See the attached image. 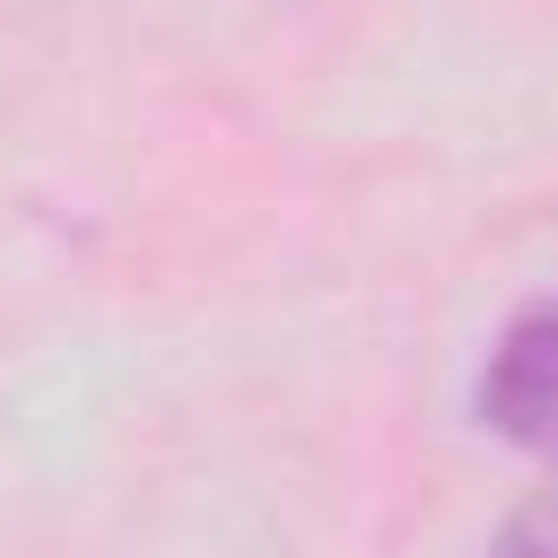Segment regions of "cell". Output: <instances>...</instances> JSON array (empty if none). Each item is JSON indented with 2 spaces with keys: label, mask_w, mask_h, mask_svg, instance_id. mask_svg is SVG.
<instances>
[{
  "label": "cell",
  "mask_w": 558,
  "mask_h": 558,
  "mask_svg": "<svg viewBox=\"0 0 558 558\" xmlns=\"http://www.w3.org/2000/svg\"><path fill=\"white\" fill-rule=\"evenodd\" d=\"M471 401H480V427L558 462V305H532L497 331Z\"/></svg>",
  "instance_id": "cell-1"
},
{
  "label": "cell",
  "mask_w": 558,
  "mask_h": 558,
  "mask_svg": "<svg viewBox=\"0 0 558 558\" xmlns=\"http://www.w3.org/2000/svg\"><path fill=\"white\" fill-rule=\"evenodd\" d=\"M488 558H558V488H541V497L488 541Z\"/></svg>",
  "instance_id": "cell-2"
}]
</instances>
